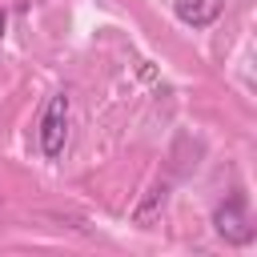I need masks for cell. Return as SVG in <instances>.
<instances>
[{
	"instance_id": "obj_1",
	"label": "cell",
	"mask_w": 257,
	"mask_h": 257,
	"mask_svg": "<svg viewBox=\"0 0 257 257\" xmlns=\"http://www.w3.org/2000/svg\"><path fill=\"white\" fill-rule=\"evenodd\" d=\"M36 141H40V153L48 161H56L64 153V141H68V92H52L44 112H40V124H36Z\"/></svg>"
},
{
	"instance_id": "obj_2",
	"label": "cell",
	"mask_w": 257,
	"mask_h": 257,
	"mask_svg": "<svg viewBox=\"0 0 257 257\" xmlns=\"http://www.w3.org/2000/svg\"><path fill=\"white\" fill-rule=\"evenodd\" d=\"M213 229L229 245H249L253 241V221H249V209H245V197L241 193H233L229 201H221L213 209Z\"/></svg>"
},
{
	"instance_id": "obj_3",
	"label": "cell",
	"mask_w": 257,
	"mask_h": 257,
	"mask_svg": "<svg viewBox=\"0 0 257 257\" xmlns=\"http://www.w3.org/2000/svg\"><path fill=\"white\" fill-rule=\"evenodd\" d=\"M221 12H225V0H177L173 4V16L189 28H209Z\"/></svg>"
},
{
	"instance_id": "obj_4",
	"label": "cell",
	"mask_w": 257,
	"mask_h": 257,
	"mask_svg": "<svg viewBox=\"0 0 257 257\" xmlns=\"http://www.w3.org/2000/svg\"><path fill=\"white\" fill-rule=\"evenodd\" d=\"M4 28H8V16H4V8H0V36H4Z\"/></svg>"
}]
</instances>
